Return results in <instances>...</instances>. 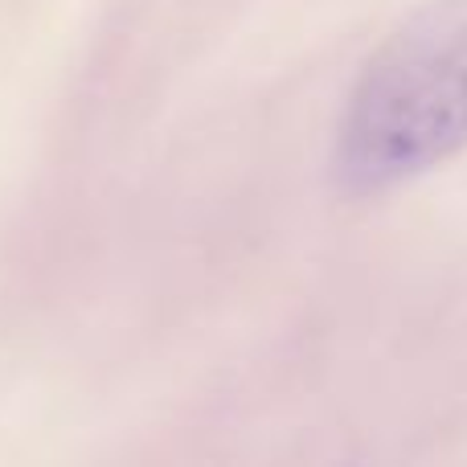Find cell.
I'll return each mask as SVG.
<instances>
[{
    "instance_id": "1",
    "label": "cell",
    "mask_w": 467,
    "mask_h": 467,
    "mask_svg": "<svg viewBox=\"0 0 467 467\" xmlns=\"http://www.w3.org/2000/svg\"><path fill=\"white\" fill-rule=\"evenodd\" d=\"M467 148V0L419 8L365 62L337 131L348 193L398 189Z\"/></svg>"
}]
</instances>
